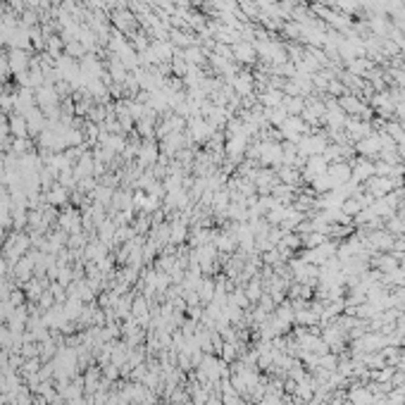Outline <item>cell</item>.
Wrapping results in <instances>:
<instances>
[{
  "mask_svg": "<svg viewBox=\"0 0 405 405\" xmlns=\"http://www.w3.org/2000/svg\"><path fill=\"white\" fill-rule=\"evenodd\" d=\"M338 108H343L346 112H351V115H358L363 105H360V100H355L351 95H341V100H338Z\"/></svg>",
  "mask_w": 405,
  "mask_h": 405,
  "instance_id": "3957f363",
  "label": "cell"
},
{
  "mask_svg": "<svg viewBox=\"0 0 405 405\" xmlns=\"http://www.w3.org/2000/svg\"><path fill=\"white\" fill-rule=\"evenodd\" d=\"M326 174L334 181V186H341V184H348L353 179V167L348 162H331L326 167Z\"/></svg>",
  "mask_w": 405,
  "mask_h": 405,
  "instance_id": "6da1fadb",
  "label": "cell"
},
{
  "mask_svg": "<svg viewBox=\"0 0 405 405\" xmlns=\"http://www.w3.org/2000/svg\"><path fill=\"white\" fill-rule=\"evenodd\" d=\"M372 245L374 248H393V239L389 234L379 231V234H372Z\"/></svg>",
  "mask_w": 405,
  "mask_h": 405,
  "instance_id": "277c9868",
  "label": "cell"
},
{
  "mask_svg": "<svg viewBox=\"0 0 405 405\" xmlns=\"http://www.w3.org/2000/svg\"><path fill=\"white\" fill-rule=\"evenodd\" d=\"M353 167V184H360V181H367V179H372L374 176V162H369V160H358V162H353L351 164Z\"/></svg>",
  "mask_w": 405,
  "mask_h": 405,
  "instance_id": "7a4b0ae2",
  "label": "cell"
},
{
  "mask_svg": "<svg viewBox=\"0 0 405 405\" xmlns=\"http://www.w3.org/2000/svg\"><path fill=\"white\" fill-rule=\"evenodd\" d=\"M403 184H405V176H403Z\"/></svg>",
  "mask_w": 405,
  "mask_h": 405,
  "instance_id": "5b68a950",
  "label": "cell"
}]
</instances>
